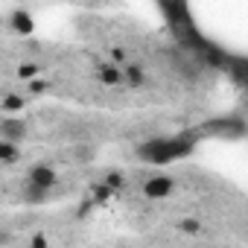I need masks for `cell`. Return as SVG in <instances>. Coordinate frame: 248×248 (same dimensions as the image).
Returning <instances> with one entry per match:
<instances>
[{"mask_svg": "<svg viewBox=\"0 0 248 248\" xmlns=\"http://www.w3.org/2000/svg\"><path fill=\"white\" fill-rule=\"evenodd\" d=\"M30 248H47V233H41V231L32 233L30 236Z\"/></svg>", "mask_w": 248, "mask_h": 248, "instance_id": "cell-13", "label": "cell"}, {"mask_svg": "<svg viewBox=\"0 0 248 248\" xmlns=\"http://www.w3.org/2000/svg\"><path fill=\"white\" fill-rule=\"evenodd\" d=\"M9 239H12V233H9V231H6V228H0V245H6V242H9Z\"/></svg>", "mask_w": 248, "mask_h": 248, "instance_id": "cell-15", "label": "cell"}, {"mask_svg": "<svg viewBox=\"0 0 248 248\" xmlns=\"http://www.w3.org/2000/svg\"><path fill=\"white\" fill-rule=\"evenodd\" d=\"M175 231L184 233V236H202L204 233V222L202 219H193V216H184L175 222Z\"/></svg>", "mask_w": 248, "mask_h": 248, "instance_id": "cell-7", "label": "cell"}, {"mask_svg": "<svg viewBox=\"0 0 248 248\" xmlns=\"http://www.w3.org/2000/svg\"><path fill=\"white\" fill-rule=\"evenodd\" d=\"M24 138H27V123H24V117H3V120H0V140L21 143Z\"/></svg>", "mask_w": 248, "mask_h": 248, "instance_id": "cell-3", "label": "cell"}, {"mask_svg": "<svg viewBox=\"0 0 248 248\" xmlns=\"http://www.w3.org/2000/svg\"><path fill=\"white\" fill-rule=\"evenodd\" d=\"M96 79H99L102 85H108V88H114V85H123L120 64H114V62H102V64L96 67Z\"/></svg>", "mask_w": 248, "mask_h": 248, "instance_id": "cell-6", "label": "cell"}, {"mask_svg": "<svg viewBox=\"0 0 248 248\" xmlns=\"http://www.w3.org/2000/svg\"><path fill=\"white\" fill-rule=\"evenodd\" d=\"M0 108H3L6 114H18V111L24 108V96H18V93H6L3 102H0Z\"/></svg>", "mask_w": 248, "mask_h": 248, "instance_id": "cell-10", "label": "cell"}, {"mask_svg": "<svg viewBox=\"0 0 248 248\" xmlns=\"http://www.w3.org/2000/svg\"><path fill=\"white\" fill-rule=\"evenodd\" d=\"M18 79H35L38 73H41V64L38 62H24V64H18Z\"/></svg>", "mask_w": 248, "mask_h": 248, "instance_id": "cell-11", "label": "cell"}, {"mask_svg": "<svg viewBox=\"0 0 248 248\" xmlns=\"http://www.w3.org/2000/svg\"><path fill=\"white\" fill-rule=\"evenodd\" d=\"M12 30L30 35V32H32V15H30V12H21V9L12 12Z\"/></svg>", "mask_w": 248, "mask_h": 248, "instance_id": "cell-9", "label": "cell"}, {"mask_svg": "<svg viewBox=\"0 0 248 248\" xmlns=\"http://www.w3.org/2000/svg\"><path fill=\"white\" fill-rule=\"evenodd\" d=\"M120 76H123V85H129V88H143L146 85V67L140 62L120 64Z\"/></svg>", "mask_w": 248, "mask_h": 248, "instance_id": "cell-5", "label": "cell"}, {"mask_svg": "<svg viewBox=\"0 0 248 248\" xmlns=\"http://www.w3.org/2000/svg\"><path fill=\"white\" fill-rule=\"evenodd\" d=\"M30 91H32V93H44V91H47V82H38V79H32V82H30Z\"/></svg>", "mask_w": 248, "mask_h": 248, "instance_id": "cell-14", "label": "cell"}, {"mask_svg": "<svg viewBox=\"0 0 248 248\" xmlns=\"http://www.w3.org/2000/svg\"><path fill=\"white\" fill-rule=\"evenodd\" d=\"M27 184H30V187H38V190H44V193H50V190L59 184V172H56L50 164H35V167H30V172H27Z\"/></svg>", "mask_w": 248, "mask_h": 248, "instance_id": "cell-2", "label": "cell"}, {"mask_svg": "<svg viewBox=\"0 0 248 248\" xmlns=\"http://www.w3.org/2000/svg\"><path fill=\"white\" fill-rule=\"evenodd\" d=\"M190 152H193V140H184V138H158V140H146L138 146V155L149 164H170Z\"/></svg>", "mask_w": 248, "mask_h": 248, "instance_id": "cell-1", "label": "cell"}, {"mask_svg": "<svg viewBox=\"0 0 248 248\" xmlns=\"http://www.w3.org/2000/svg\"><path fill=\"white\" fill-rule=\"evenodd\" d=\"M18 161H21V149H18V143L0 140V164H18Z\"/></svg>", "mask_w": 248, "mask_h": 248, "instance_id": "cell-8", "label": "cell"}, {"mask_svg": "<svg viewBox=\"0 0 248 248\" xmlns=\"http://www.w3.org/2000/svg\"><path fill=\"white\" fill-rule=\"evenodd\" d=\"M123 184H126V178H123L120 172H108V175H105V187H108L111 193H117V190H123Z\"/></svg>", "mask_w": 248, "mask_h": 248, "instance_id": "cell-12", "label": "cell"}, {"mask_svg": "<svg viewBox=\"0 0 248 248\" xmlns=\"http://www.w3.org/2000/svg\"><path fill=\"white\" fill-rule=\"evenodd\" d=\"M172 190H175V181L170 175H152L143 184V196L146 199H167V196H172Z\"/></svg>", "mask_w": 248, "mask_h": 248, "instance_id": "cell-4", "label": "cell"}]
</instances>
